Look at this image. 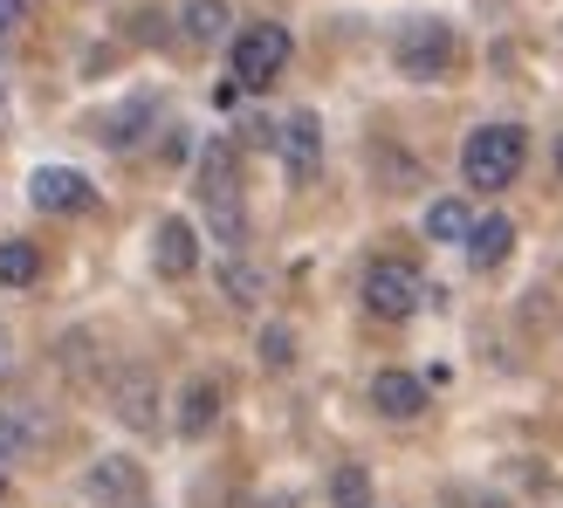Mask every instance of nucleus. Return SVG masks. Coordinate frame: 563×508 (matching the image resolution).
Returning <instances> with one entry per match:
<instances>
[{
    "instance_id": "f257e3e1",
    "label": "nucleus",
    "mask_w": 563,
    "mask_h": 508,
    "mask_svg": "<svg viewBox=\"0 0 563 508\" xmlns=\"http://www.w3.org/2000/svg\"><path fill=\"white\" fill-rule=\"evenodd\" d=\"M522 158H529L522 124H482V131H467V145H461V179L474 192H501V186H516Z\"/></svg>"
},
{
    "instance_id": "f03ea898",
    "label": "nucleus",
    "mask_w": 563,
    "mask_h": 508,
    "mask_svg": "<svg viewBox=\"0 0 563 508\" xmlns=\"http://www.w3.org/2000/svg\"><path fill=\"white\" fill-rule=\"evenodd\" d=\"M200 207H207L213 241H228V247L247 241V213H241V179H234V145L228 137H207L200 145Z\"/></svg>"
},
{
    "instance_id": "7ed1b4c3",
    "label": "nucleus",
    "mask_w": 563,
    "mask_h": 508,
    "mask_svg": "<svg viewBox=\"0 0 563 508\" xmlns=\"http://www.w3.org/2000/svg\"><path fill=\"white\" fill-rule=\"evenodd\" d=\"M454 27L446 21H433V14H419V21H406L399 27V42H391V63H399V76H412V82H440L446 69H454Z\"/></svg>"
},
{
    "instance_id": "20e7f679",
    "label": "nucleus",
    "mask_w": 563,
    "mask_h": 508,
    "mask_svg": "<svg viewBox=\"0 0 563 508\" xmlns=\"http://www.w3.org/2000/svg\"><path fill=\"white\" fill-rule=\"evenodd\" d=\"M289 69V27L282 21H255L247 35H234V82L241 90H268Z\"/></svg>"
},
{
    "instance_id": "39448f33",
    "label": "nucleus",
    "mask_w": 563,
    "mask_h": 508,
    "mask_svg": "<svg viewBox=\"0 0 563 508\" xmlns=\"http://www.w3.org/2000/svg\"><path fill=\"white\" fill-rule=\"evenodd\" d=\"M419 302H427V281H419L412 262H372L364 268V309H372V317L406 323Z\"/></svg>"
},
{
    "instance_id": "423d86ee",
    "label": "nucleus",
    "mask_w": 563,
    "mask_h": 508,
    "mask_svg": "<svg viewBox=\"0 0 563 508\" xmlns=\"http://www.w3.org/2000/svg\"><path fill=\"white\" fill-rule=\"evenodd\" d=\"M27 200L42 213H90L97 192H90V179H82L76 165H42V173H27Z\"/></svg>"
},
{
    "instance_id": "0eeeda50",
    "label": "nucleus",
    "mask_w": 563,
    "mask_h": 508,
    "mask_svg": "<svg viewBox=\"0 0 563 508\" xmlns=\"http://www.w3.org/2000/svg\"><path fill=\"white\" fill-rule=\"evenodd\" d=\"M82 495L103 501V508H137V495H145V467H137L131 454H103V461H90V474H82Z\"/></svg>"
},
{
    "instance_id": "6e6552de",
    "label": "nucleus",
    "mask_w": 563,
    "mask_h": 508,
    "mask_svg": "<svg viewBox=\"0 0 563 508\" xmlns=\"http://www.w3.org/2000/svg\"><path fill=\"white\" fill-rule=\"evenodd\" d=\"M152 268L165 281H186L192 268H200V234H192V220H158V234H152Z\"/></svg>"
},
{
    "instance_id": "1a4fd4ad",
    "label": "nucleus",
    "mask_w": 563,
    "mask_h": 508,
    "mask_svg": "<svg viewBox=\"0 0 563 508\" xmlns=\"http://www.w3.org/2000/svg\"><path fill=\"white\" fill-rule=\"evenodd\" d=\"M275 152H282V165H289L296 179H317V165H323V124L309 118V110H296L289 124H275Z\"/></svg>"
},
{
    "instance_id": "9d476101",
    "label": "nucleus",
    "mask_w": 563,
    "mask_h": 508,
    "mask_svg": "<svg viewBox=\"0 0 563 508\" xmlns=\"http://www.w3.org/2000/svg\"><path fill=\"white\" fill-rule=\"evenodd\" d=\"M110 406H118V419L124 427H137V433H152L158 427V385H152V372H118V385H110Z\"/></svg>"
},
{
    "instance_id": "9b49d317",
    "label": "nucleus",
    "mask_w": 563,
    "mask_h": 508,
    "mask_svg": "<svg viewBox=\"0 0 563 508\" xmlns=\"http://www.w3.org/2000/svg\"><path fill=\"white\" fill-rule=\"evenodd\" d=\"M461 247H467V262H474V268H501V262H509V247H516V220H509V213L474 220Z\"/></svg>"
},
{
    "instance_id": "f8f14e48",
    "label": "nucleus",
    "mask_w": 563,
    "mask_h": 508,
    "mask_svg": "<svg viewBox=\"0 0 563 508\" xmlns=\"http://www.w3.org/2000/svg\"><path fill=\"white\" fill-rule=\"evenodd\" d=\"M372 406L385 419H419V412H427V385H419L412 372H378L372 378Z\"/></svg>"
},
{
    "instance_id": "ddd939ff",
    "label": "nucleus",
    "mask_w": 563,
    "mask_h": 508,
    "mask_svg": "<svg viewBox=\"0 0 563 508\" xmlns=\"http://www.w3.org/2000/svg\"><path fill=\"white\" fill-rule=\"evenodd\" d=\"M213 419H220V385H213V378H192V385L179 391V433H186V440H207Z\"/></svg>"
},
{
    "instance_id": "4468645a",
    "label": "nucleus",
    "mask_w": 563,
    "mask_h": 508,
    "mask_svg": "<svg viewBox=\"0 0 563 508\" xmlns=\"http://www.w3.org/2000/svg\"><path fill=\"white\" fill-rule=\"evenodd\" d=\"M467 228H474L467 200H433V207H427V241H446V247H461V241H467Z\"/></svg>"
},
{
    "instance_id": "2eb2a0df",
    "label": "nucleus",
    "mask_w": 563,
    "mask_h": 508,
    "mask_svg": "<svg viewBox=\"0 0 563 508\" xmlns=\"http://www.w3.org/2000/svg\"><path fill=\"white\" fill-rule=\"evenodd\" d=\"M179 27H186L192 42H220V35H228V0H186Z\"/></svg>"
},
{
    "instance_id": "dca6fc26",
    "label": "nucleus",
    "mask_w": 563,
    "mask_h": 508,
    "mask_svg": "<svg viewBox=\"0 0 563 508\" xmlns=\"http://www.w3.org/2000/svg\"><path fill=\"white\" fill-rule=\"evenodd\" d=\"M42 275V254L27 241H0V289H27Z\"/></svg>"
},
{
    "instance_id": "f3484780",
    "label": "nucleus",
    "mask_w": 563,
    "mask_h": 508,
    "mask_svg": "<svg viewBox=\"0 0 563 508\" xmlns=\"http://www.w3.org/2000/svg\"><path fill=\"white\" fill-rule=\"evenodd\" d=\"M330 508H372V474H364L357 461H344L330 474Z\"/></svg>"
},
{
    "instance_id": "a211bd4d",
    "label": "nucleus",
    "mask_w": 563,
    "mask_h": 508,
    "mask_svg": "<svg viewBox=\"0 0 563 508\" xmlns=\"http://www.w3.org/2000/svg\"><path fill=\"white\" fill-rule=\"evenodd\" d=\"M220 289H228V302H241V309H247V302H255V296H262V275H255V268H247V262H241V254H234V262H228V268H220Z\"/></svg>"
},
{
    "instance_id": "6ab92c4d",
    "label": "nucleus",
    "mask_w": 563,
    "mask_h": 508,
    "mask_svg": "<svg viewBox=\"0 0 563 508\" xmlns=\"http://www.w3.org/2000/svg\"><path fill=\"white\" fill-rule=\"evenodd\" d=\"M27 446H35V419L0 406V454H27Z\"/></svg>"
},
{
    "instance_id": "aec40b11",
    "label": "nucleus",
    "mask_w": 563,
    "mask_h": 508,
    "mask_svg": "<svg viewBox=\"0 0 563 508\" xmlns=\"http://www.w3.org/2000/svg\"><path fill=\"white\" fill-rule=\"evenodd\" d=\"M289 357H296V336L282 323H268L262 330V364H268V372H289Z\"/></svg>"
},
{
    "instance_id": "412c9836",
    "label": "nucleus",
    "mask_w": 563,
    "mask_h": 508,
    "mask_svg": "<svg viewBox=\"0 0 563 508\" xmlns=\"http://www.w3.org/2000/svg\"><path fill=\"white\" fill-rule=\"evenodd\" d=\"M27 21V0H0V35H8V27H21Z\"/></svg>"
},
{
    "instance_id": "4be33fe9",
    "label": "nucleus",
    "mask_w": 563,
    "mask_h": 508,
    "mask_svg": "<svg viewBox=\"0 0 563 508\" xmlns=\"http://www.w3.org/2000/svg\"><path fill=\"white\" fill-rule=\"evenodd\" d=\"M0 364H8V330H0Z\"/></svg>"
},
{
    "instance_id": "5701e85b",
    "label": "nucleus",
    "mask_w": 563,
    "mask_h": 508,
    "mask_svg": "<svg viewBox=\"0 0 563 508\" xmlns=\"http://www.w3.org/2000/svg\"><path fill=\"white\" fill-rule=\"evenodd\" d=\"M556 173H563V137H556Z\"/></svg>"
},
{
    "instance_id": "b1692460",
    "label": "nucleus",
    "mask_w": 563,
    "mask_h": 508,
    "mask_svg": "<svg viewBox=\"0 0 563 508\" xmlns=\"http://www.w3.org/2000/svg\"><path fill=\"white\" fill-rule=\"evenodd\" d=\"M0 501H8V474H0Z\"/></svg>"
},
{
    "instance_id": "393cba45",
    "label": "nucleus",
    "mask_w": 563,
    "mask_h": 508,
    "mask_svg": "<svg viewBox=\"0 0 563 508\" xmlns=\"http://www.w3.org/2000/svg\"><path fill=\"white\" fill-rule=\"evenodd\" d=\"M482 508H509V501H482Z\"/></svg>"
}]
</instances>
